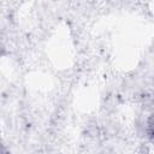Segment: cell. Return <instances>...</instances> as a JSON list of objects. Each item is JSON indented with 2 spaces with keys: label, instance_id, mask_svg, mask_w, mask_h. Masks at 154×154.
<instances>
[{
  "label": "cell",
  "instance_id": "1",
  "mask_svg": "<svg viewBox=\"0 0 154 154\" xmlns=\"http://www.w3.org/2000/svg\"><path fill=\"white\" fill-rule=\"evenodd\" d=\"M146 132L147 136L154 142V116H150L146 122Z\"/></svg>",
  "mask_w": 154,
  "mask_h": 154
}]
</instances>
